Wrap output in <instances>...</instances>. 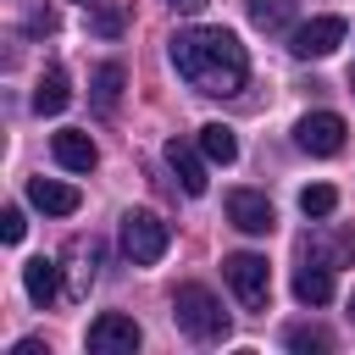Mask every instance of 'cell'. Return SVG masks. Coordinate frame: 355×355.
I'll return each instance as SVG.
<instances>
[{"label":"cell","instance_id":"obj_1","mask_svg":"<svg viewBox=\"0 0 355 355\" xmlns=\"http://www.w3.org/2000/svg\"><path fill=\"white\" fill-rule=\"evenodd\" d=\"M172 67L200 94H239L250 78V55L227 28H178L172 33Z\"/></svg>","mask_w":355,"mask_h":355},{"label":"cell","instance_id":"obj_2","mask_svg":"<svg viewBox=\"0 0 355 355\" xmlns=\"http://www.w3.org/2000/svg\"><path fill=\"white\" fill-rule=\"evenodd\" d=\"M172 316H178V327H183L194 344H222V338H227V311H222V300H216L205 283H178Z\"/></svg>","mask_w":355,"mask_h":355},{"label":"cell","instance_id":"obj_3","mask_svg":"<svg viewBox=\"0 0 355 355\" xmlns=\"http://www.w3.org/2000/svg\"><path fill=\"white\" fill-rule=\"evenodd\" d=\"M166 244H172V227H166L155 211H128V216H122V255H128L133 266H155V261L166 255Z\"/></svg>","mask_w":355,"mask_h":355},{"label":"cell","instance_id":"obj_4","mask_svg":"<svg viewBox=\"0 0 355 355\" xmlns=\"http://www.w3.org/2000/svg\"><path fill=\"white\" fill-rule=\"evenodd\" d=\"M222 277H227V288L239 294V305H250V311H261V305L272 300V266H266V255H255V250L227 255V261H222Z\"/></svg>","mask_w":355,"mask_h":355},{"label":"cell","instance_id":"obj_5","mask_svg":"<svg viewBox=\"0 0 355 355\" xmlns=\"http://www.w3.org/2000/svg\"><path fill=\"white\" fill-rule=\"evenodd\" d=\"M344 116L338 111H305L300 122H294V144L305 150V155H338L344 150Z\"/></svg>","mask_w":355,"mask_h":355},{"label":"cell","instance_id":"obj_6","mask_svg":"<svg viewBox=\"0 0 355 355\" xmlns=\"http://www.w3.org/2000/svg\"><path fill=\"white\" fill-rule=\"evenodd\" d=\"M89 355H133L139 349V322L133 316H122V311H100L94 322H89Z\"/></svg>","mask_w":355,"mask_h":355},{"label":"cell","instance_id":"obj_7","mask_svg":"<svg viewBox=\"0 0 355 355\" xmlns=\"http://www.w3.org/2000/svg\"><path fill=\"white\" fill-rule=\"evenodd\" d=\"M344 17H311V22H300L294 33H288V50L300 55V61H322V55H333L338 44H344Z\"/></svg>","mask_w":355,"mask_h":355},{"label":"cell","instance_id":"obj_8","mask_svg":"<svg viewBox=\"0 0 355 355\" xmlns=\"http://www.w3.org/2000/svg\"><path fill=\"white\" fill-rule=\"evenodd\" d=\"M227 222H233L239 233L261 239V233L277 227V211H272V200H266L261 189H233V194H227Z\"/></svg>","mask_w":355,"mask_h":355},{"label":"cell","instance_id":"obj_9","mask_svg":"<svg viewBox=\"0 0 355 355\" xmlns=\"http://www.w3.org/2000/svg\"><path fill=\"white\" fill-rule=\"evenodd\" d=\"M28 205H39L44 216H72L83 205V194L72 183H55V178H28Z\"/></svg>","mask_w":355,"mask_h":355},{"label":"cell","instance_id":"obj_10","mask_svg":"<svg viewBox=\"0 0 355 355\" xmlns=\"http://www.w3.org/2000/svg\"><path fill=\"white\" fill-rule=\"evenodd\" d=\"M50 150H55V161H61L67 172H94V161H100V150H94V139H89L83 128H61V133L50 139Z\"/></svg>","mask_w":355,"mask_h":355},{"label":"cell","instance_id":"obj_11","mask_svg":"<svg viewBox=\"0 0 355 355\" xmlns=\"http://www.w3.org/2000/svg\"><path fill=\"white\" fill-rule=\"evenodd\" d=\"M166 166L178 172L183 194H205V189H211V178H205V150L194 155L189 144H178V139H172V144H166Z\"/></svg>","mask_w":355,"mask_h":355},{"label":"cell","instance_id":"obj_12","mask_svg":"<svg viewBox=\"0 0 355 355\" xmlns=\"http://www.w3.org/2000/svg\"><path fill=\"white\" fill-rule=\"evenodd\" d=\"M22 288H28V300L44 311V305H55V294H61V266L55 261H44V255H33L28 266H22Z\"/></svg>","mask_w":355,"mask_h":355},{"label":"cell","instance_id":"obj_13","mask_svg":"<svg viewBox=\"0 0 355 355\" xmlns=\"http://www.w3.org/2000/svg\"><path fill=\"white\" fill-rule=\"evenodd\" d=\"M67 100H72L67 72H61V67H44V72H39V83H33V111H39V116H61V111H67Z\"/></svg>","mask_w":355,"mask_h":355},{"label":"cell","instance_id":"obj_14","mask_svg":"<svg viewBox=\"0 0 355 355\" xmlns=\"http://www.w3.org/2000/svg\"><path fill=\"white\" fill-rule=\"evenodd\" d=\"M294 300H300V305H327V300H333V266L305 261V266L294 272Z\"/></svg>","mask_w":355,"mask_h":355},{"label":"cell","instance_id":"obj_15","mask_svg":"<svg viewBox=\"0 0 355 355\" xmlns=\"http://www.w3.org/2000/svg\"><path fill=\"white\" fill-rule=\"evenodd\" d=\"M122 83H128V72H122L116 61H105V67H94V83H89V100H94V111H100V116H111V111L122 105Z\"/></svg>","mask_w":355,"mask_h":355},{"label":"cell","instance_id":"obj_16","mask_svg":"<svg viewBox=\"0 0 355 355\" xmlns=\"http://www.w3.org/2000/svg\"><path fill=\"white\" fill-rule=\"evenodd\" d=\"M200 150H205V161H216V166L239 161V139H233L227 122H205V128H200Z\"/></svg>","mask_w":355,"mask_h":355},{"label":"cell","instance_id":"obj_17","mask_svg":"<svg viewBox=\"0 0 355 355\" xmlns=\"http://www.w3.org/2000/svg\"><path fill=\"white\" fill-rule=\"evenodd\" d=\"M244 6H250V22L261 33H283L294 22V0H244Z\"/></svg>","mask_w":355,"mask_h":355},{"label":"cell","instance_id":"obj_18","mask_svg":"<svg viewBox=\"0 0 355 355\" xmlns=\"http://www.w3.org/2000/svg\"><path fill=\"white\" fill-rule=\"evenodd\" d=\"M305 250H311V261H322V266H344V261H349V233H322V239H311Z\"/></svg>","mask_w":355,"mask_h":355},{"label":"cell","instance_id":"obj_19","mask_svg":"<svg viewBox=\"0 0 355 355\" xmlns=\"http://www.w3.org/2000/svg\"><path fill=\"white\" fill-rule=\"evenodd\" d=\"M300 211H305V216H333V211H338V189H333V183L300 189Z\"/></svg>","mask_w":355,"mask_h":355},{"label":"cell","instance_id":"obj_20","mask_svg":"<svg viewBox=\"0 0 355 355\" xmlns=\"http://www.w3.org/2000/svg\"><path fill=\"white\" fill-rule=\"evenodd\" d=\"M283 344H288V349H333V338H327L322 327H288Z\"/></svg>","mask_w":355,"mask_h":355},{"label":"cell","instance_id":"obj_21","mask_svg":"<svg viewBox=\"0 0 355 355\" xmlns=\"http://www.w3.org/2000/svg\"><path fill=\"white\" fill-rule=\"evenodd\" d=\"M89 28H94L100 39H116V33H122V11H116V6H100V11L89 17Z\"/></svg>","mask_w":355,"mask_h":355},{"label":"cell","instance_id":"obj_22","mask_svg":"<svg viewBox=\"0 0 355 355\" xmlns=\"http://www.w3.org/2000/svg\"><path fill=\"white\" fill-rule=\"evenodd\" d=\"M22 233H28L22 211H17V205H6V211H0V239H6V244H22Z\"/></svg>","mask_w":355,"mask_h":355},{"label":"cell","instance_id":"obj_23","mask_svg":"<svg viewBox=\"0 0 355 355\" xmlns=\"http://www.w3.org/2000/svg\"><path fill=\"white\" fill-rule=\"evenodd\" d=\"M28 33H55V11H28Z\"/></svg>","mask_w":355,"mask_h":355},{"label":"cell","instance_id":"obj_24","mask_svg":"<svg viewBox=\"0 0 355 355\" xmlns=\"http://www.w3.org/2000/svg\"><path fill=\"white\" fill-rule=\"evenodd\" d=\"M166 6H172V11H183V17H194V11H205L211 0H166Z\"/></svg>","mask_w":355,"mask_h":355},{"label":"cell","instance_id":"obj_25","mask_svg":"<svg viewBox=\"0 0 355 355\" xmlns=\"http://www.w3.org/2000/svg\"><path fill=\"white\" fill-rule=\"evenodd\" d=\"M349 322H355V294H349Z\"/></svg>","mask_w":355,"mask_h":355},{"label":"cell","instance_id":"obj_26","mask_svg":"<svg viewBox=\"0 0 355 355\" xmlns=\"http://www.w3.org/2000/svg\"><path fill=\"white\" fill-rule=\"evenodd\" d=\"M349 89H355V67H349Z\"/></svg>","mask_w":355,"mask_h":355}]
</instances>
